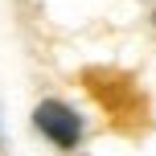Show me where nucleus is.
<instances>
[{
    "mask_svg": "<svg viewBox=\"0 0 156 156\" xmlns=\"http://www.w3.org/2000/svg\"><path fill=\"white\" fill-rule=\"evenodd\" d=\"M82 82H86V90H90V99L111 115V123H119V127H144L148 103H144L140 86H136L123 70L90 66V70H82Z\"/></svg>",
    "mask_w": 156,
    "mask_h": 156,
    "instance_id": "f257e3e1",
    "label": "nucleus"
},
{
    "mask_svg": "<svg viewBox=\"0 0 156 156\" xmlns=\"http://www.w3.org/2000/svg\"><path fill=\"white\" fill-rule=\"evenodd\" d=\"M33 127L62 152H74L82 144V115L62 99H41L33 107Z\"/></svg>",
    "mask_w": 156,
    "mask_h": 156,
    "instance_id": "f03ea898",
    "label": "nucleus"
},
{
    "mask_svg": "<svg viewBox=\"0 0 156 156\" xmlns=\"http://www.w3.org/2000/svg\"><path fill=\"white\" fill-rule=\"evenodd\" d=\"M152 25H156V12H152Z\"/></svg>",
    "mask_w": 156,
    "mask_h": 156,
    "instance_id": "7ed1b4c3",
    "label": "nucleus"
}]
</instances>
